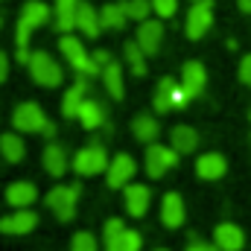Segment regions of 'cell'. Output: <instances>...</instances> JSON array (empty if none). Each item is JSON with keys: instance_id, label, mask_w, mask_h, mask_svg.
<instances>
[{"instance_id": "cell-4", "label": "cell", "mask_w": 251, "mask_h": 251, "mask_svg": "<svg viewBox=\"0 0 251 251\" xmlns=\"http://www.w3.org/2000/svg\"><path fill=\"white\" fill-rule=\"evenodd\" d=\"M47 207L56 213V219L70 222L73 213H76V201H79V184H59L47 193Z\"/></svg>"}, {"instance_id": "cell-9", "label": "cell", "mask_w": 251, "mask_h": 251, "mask_svg": "<svg viewBox=\"0 0 251 251\" xmlns=\"http://www.w3.org/2000/svg\"><path fill=\"white\" fill-rule=\"evenodd\" d=\"M213 24V0H196L187 12V24H184V32H187L190 41H199L204 38V32L210 29Z\"/></svg>"}, {"instance_id": "cell-40", "label": "cell", "mask_w": 251, "mask_h": 251, "mask_svg": "<svg viewBox=\"0 0 251 251\" xmlns=\"http://www.w3.org/2000/svg\"><path fill=\"white\" fill-rule=\"evenodd\" d=\"M237 3H240V9H243V12H249V15H251V0H237Z\"/></svg>"}, {"instance_id": "cell-20", "label": "cell", "mask_w": 251, "mask_h": 251, "mask_svg": "<svg viewBox=\"0 0 251 251\" xmlns=\"http://www.w3.org/2000/svg\"><path fill=\"white\" fill-rule=\"evenodd\" d=\"M35 196H38V190H35V184H29V181H15V184L6 187V201L12 207H18V210L29 207L35 201Z\"/></svg>"}, {"instance_id": "cell-18", "label": "cell", "mask_w": 251, "mask_h": 251, "mask_svg": "<svg viewBox=\"0 0 251 251\" xmlns=\"http://www.w3.org/2000/svg\"><path fill=\"white\" fill-rule=\"evenodd\" d=\"M161 219L167 228H181L184 225V201L178 193H167L161 201Z\"/></svg>"}, {"instance_id": "cell-21", "label": "cell", "mask_w": 251, "mask_h": 251, "mask_svg": "<svg viewBox=\"0 0 251 251\" xmlns=\"http://www.w3.org/2000/svg\"><path fill=\"white\" fill-rule=\"evenodd\" d=\"M85 94H88V82L85 79H76V85L67 88L62 100V114L64 117H79V108L85 105Z\"/></svg>"}, {"instance_id": "cell-29", "label": "cell", "mask_w": 251, "mask_h": 251, "mask_svg": "<svg viewBox=\"0 0 251 251\" xmlns=\"http://www.w3.org/2000/svg\"><path fill=\"white\" fill-rule=\"evenodd\" d=\"M102 120H105V108L94 100H85V105L79 108V123L85 128H97V126H102Z\"/></svg>"}, {"instance_id": "cell-43", "label": "cell", "mask_w": 251, "mask_h": 251, "mask_svg": "<svg viewBox=\"0 0 251 251\" xmlns=\"http://www.w3.org/2000/svg\"><path fill=\"white\" fill-rule=\"evenodd\" d=\"M193 3H196V0H193Z\"/></svg>"}, {"instance_id": "cell-38", "label": "cell", "mask_w": 251, "mask_h": 251, "mask_svg": "<svg viewBox=\"0 0 251 251\" xmlns=\"http://www.w3.org/2000/svg\"><path fill=\"white\" fill-rule=\"evenodd\" d=\"M6 76H9V56L0 50V82H6Z\"/></svg>"}, {"instance_id": "cell-14", "label": "cell", "mask_w": 251, "mask_h": 251, "mask_svg": "<svg viewBox=\"0 0 251 251\" xmlns=\"http://www.w3.org/2000/svg\"><path fill=\"white\" fill-rule=\"evenodd\" d=\"M225 170H228V161H225V155H219V152H207V155H201V158L196 161V176L204 178V181L222 178Z\"/></svg>"}, {"instance_id": "cell-24", "label": "cell", "mask_w": 251, "mask_h": 251, "mask_svg": "<svg viewBox=\"0 0 251 251\" xmlns=\"http://www.w3.org/2000/svg\"><path fill=\"white\" fill-rule=\"evenodd\" d=\"M170 137H173V149H176L178 155H190V152H196V146H199V134H196V128H190V126H176V128L170 131Z\"/></svg>"}, {"instance_id": "cell-10", "label": "cell", "mask_w": 251, "mask_h": 251, "mask_svg": "<svg viewBox=\"0 0 251 251\" xmlns=\"http://www.w3.org/2000/svg\"><path fill=\"white\" fill-rule=\"evenodd\" d=\"M134 173H137L134 158L126 155V152H120L117 158H111V164H108V170H105V181H108V187H114V190L126 187V184H131Z\"/></svg>"}, {"instance_id": "cell-25", "label": "cell", "mask_w": 251, "mask_h": 251, "mask_svg": "<svg viewBox=\"0 0 251 251\" xmlns=\"http://www.w3.org/2000/svg\"><path fill=\"white\" fill-rule=\"evenodd\" d=\"M140 234L131 231V228H123L120 234L114 237H105V251H140Z\"/></svg>"}, {"instance_id": "cell-13", "label": "cell", "mask_w": 251, "mask_h": 251, "mask_svg": "<svg viewBox=\"0 0 251 251\" xmlns=\"http://www.w3.org/2000/svg\"><path fill=\"white\" fill-rule=\"evenodd\" d=\"M213 243L222 251H243L246 234H243V228H237L234 222H222V225H216V231H213Z\"/></svg>"}, {"instance_id": "cell-8", "label": "cell", "mask_w": 251, "mask_h": 251, "mask_svg": "<svg viewBox=\"0 0 251 251\" xmlns=\"http://www.w3.org/2000/svg\"><path fill=\"white\" fill-rule=\"evenodd\" d=\"M178 167V152L173 146H161V143H149L146 146V176L149 178H161L167 170Z\"/></svg>"}, {"instance_id": "cell-15", "label": "cell", "mask_w": 251, "mask_h": 251, "mask_svg": "<svg viewBox=\"0 0 251 251\" xmlns=\"http://www.w3.org/2000/svg\"><path fill=\"white\" fill-rule=\"evenodd\" d=\"M38 225V216L32 213V210H15L12 216H3L0 219V231L3 234H29L32 228Z\"/></svg>"}, {"instance_id": "cell-33", "label": "cell", "mask_w": 251, "mask_h": 251, "mask_svg": "<svg viewBox=\"0 0 251 251\" xmlns=\"http://www.w3.org/2000/svg\"><path fill=\"white\" fill-rule=\"evenodd\" d=\"M152 6H155L158 18H173L178 9V0H152Z\"/></svg>"}, {"instance_id": "cell-41", "label": "cell", "mask_w": 251, "mask_h": 251, "mask_svg": "<svg viewBox=\"0 0 251 251\" xmlns=\"http://www.w3.org/2000/svg\"><path fill=\"white\" fill-rule=\"evenodd\" d=\"M158 251H167V249H158Z\"/></svg>"}, {"instance_id": "cell-22", "label": "cell", "mask_w": 251, "mask_h": 251, "mask_svg": "<svg viewBox=\"0 0 251 251\" xmlns=\"http://www.w3.org/2000/svg\"><path fill=\"white\" fill-rule=\"evenodd\" d=\"M158 131H161V126H158L155 117H149V114H137V117L131 120V134H134V140H140V143H155Z\"/></svg>"}, {"instance_id": "cell-36", "label": "cell", "mask_w": 251, "mask_h": 251, "mask_svg": "<svg viewBox=\"0 0 251 251\" xmlns=\"http://www.w3.org/2000/svg\"><path fill=\"white\" fill-rule=\"evenodd\" d=\"M94 56V62L100 70H105V64H111V56H108V50H97V53H91Z\"/></svg>"}, {"instance_id": "cell-12", "label": "cell", "mask_w": 251, "mask_h": 251, "mask_svg": "<svg viewBox=\"0 0 251 251\" xmlns=\"http://www.w3.org/2000/svg\"><path fill=\"white\" fill-rule=\"evenodd\" d=\"M204 85H207V70H204V64L201 62H187L181 67V88L187 91V97H199L201 91H204Z\"/></svg>"}, {"instance_id": "cell-32", "label": "cell", "mask_w": 251, "mask_h": 251, "mask_svg": "<svg viewBox=\"0 0 251 251\" xmlns=\"http://www.w3.org/2000/svg\"><path fill=\"white\" fill-rule=\"evenodd\" d=\"M70 251H97V237H94L91 231H79V234H73Z\"/></svg>"}, {"instance_id": "cell-34", "label": "cell", "mask_w": 251, "mask_h": 251, "mask_svg": "<svg viewBox=\"0 0 251 251\" xmlns=\"http://www.w3.org/2000/svg\"><path fill=\"white\" fill-rule=\"evenodd\" d=\"M123 228H126L123 219H108V222H105V228H102V237H114V234H120Z\"/></svg>"}, {"instance_id": "cell-17", "label": "cell", "mask_w": 251, "mask_h": 251, "mask_svg": "<svg viewBox=\"0 0 251 251\" xmlns=\"http://www.w3.org/2000/svg\"><path fill=\"white\" fill-rule=\"evenodd\" d=\"M76 29H79L82 35H88V38H97V35H100V29H102V24H100V12H97L91 3H85V0H79Z\"/></svg>"}, {"instance_id": "cell-26", "label": "cell", "mask_w": 251, "mask_h": 251, "mask_svg": "<svg viewBox=\"0 0 251 251\" xmlns=\"http://www.w3.org/2000/svg\"><path fill=\"white\" fill-rule=\"evenodd\" d=\"M76 12H79V0H56V26H59V32L76 29Z\"/></svg>"}, {"instance_id": "cell-2", "label": "cell", "mask_w": 251, "mask_h": 251, "mask_svg": "<svg viewBox=\"0 0 251 251\" xmlns=\"http://www.w3.org/2000/svg\"><path fill=\"white\" fill-rule=\"evenodd\" d=\"M59 47H62L64 59L70 62V67H73L79 76H102V70L94 62V56L85 53V47H82V41H79L76 35H62Z\"/></svg>"}, {"instance_id": "cell-1", "label": "cell", "mask_w": 251, "mask_h": 251, "mask_svg": "<svg viewBox=\"0 0 251 251\" xmlns=\"http://www.w3.org/2000/svg\"><path fill=\"white\" fill-rule=\"evenodd\" d=\"M47 21H50V6L41 3V0H29L24 6V12H21V21H18V38H15L18 41V50H26L32 29L44 26Z\"/></svg>"}, {"instance_id": "cell-27", "label": "cell", "mask_w": 251, "mask_h": 251, "mask_svg": "<svg viewBox=\"0 0 251 251\" xmlns=\"http://www.w3.org/2000/svg\"><path fill=\"white\" fill-rule=\"evenodd\" d=\"M126 21H128V15H126L123 3H108V6H102V12H100L102 29H123Z\"/></svg>"}, {"instance_id": "cell-11", "label": "cell", "mask_w": 251, "mask_h": 251, "mask_svg": "<svg viewBox=\"0 0 251 251\" xmlns=\"http://www.w3.org/2000/svg\"><path fill=\"white\" fill-rule=\"evenodd\" d=\"M164 41V24L161 21H140L137 26V44L143 47L146 56H155Z\"/></svg>"}, {"instance_id": "cell-31", "label": "cell", "mask_w": 251, "mask_h": 251, "mask_svg": "<svg viewBox=\"0 0 251 251\" xmlns=\"http://www.w3.org/2000/svg\"><path fill=\"white\" fill-rule=\"evenodd\" d=\"M123 9L131 21H149V12H155L152 0H123Z\"/></svg>"}, {"instance_id": "cell-16", "label": "cell", "mask_w": 251, "mask_h": 251, "mask_svg": "<svg viewBox=\"0 0 251 251\" xmlns=\"http://www.w3.org/2000/svg\"><path fill=\"white\" fill-rule=\"evenodd\" d=\"M126 210L131 213V216H143L146 213V207H149V199H152V190L146 187V184H126Z\"/></svg>"}, {"instance_id": "cell-7", "label": "cell", "mask_w": 251, "mask_h": 251, "mask_svg": "<svg viewBox=\"0 0 251 251\" xmlns=\"http://www.w3.org/2000/svg\"><path fill=\"white\" fill-rule=\"evenodd\" d=\"M187 91L181 88V82H173L170 76H164L158 82V91H155V111L164 114V111H173V108H184L187 105Z\"/></svg>"}, {"instance_id": "cell-39", "label": "cell", "mask_w": 251, "mask_h": 251, "mask_svg": "<svg viewBox=\"0 0 251 251\" xmlns=\"http://www.w3.org/2000/svg\"><path fill=\"white\" fill-rule=\"evenodd\" d=\"M41 134H44V137H53V134H56V126H53V123H47V128H44Z\"/></svg>"}, {"instance_id": "cell-37", "label": "cell", "mask_w": 251, "mask_h": 251, "mask_svg": "<svg viewBox=\"0 0 251 251\" xmlns=\"http://www.w3.org/2000/svg\"><path fill=\"white\" fill-rule=\"evenodd\" d=\"M187 251H222L219 246H207V243H199V240H193L187 246Z\"/></svg>"}, {"instance_id": "cell-5", "label": "cell", "mask_w": 251, "mask_h": 251, "mask_svg": "<svg viewBox=\"0 0 251 251\" xmlns=\"http://www.w3.org/2000/svg\"><path fill=\"white\" fill-rule=\"evenodd\" d=\"M108 155H105V149L94 140L91 146H85V149H79L76 152V158L70 161V167L76 170V176H100L102 170H108Z\"/></svg>"}, {"instance_id": "cell-30", "label": "cell", "mask_w": 251, "mask_h": 251, "mask_svg": "<svg viewBox=\"0 0 251 251\" xmlns=\"http://www.w3.org/2000/svg\"><path fill=\"white\" fill-rule=\"evenodd\" d=\"M126 62H128L134 76H143L146 73V53H143V47L137 41H126Z\"/></svg>"}, {"instance_id": "cell-3", "label": "cell", "mask_w": 251, "mask_h": 251, "mask_svg": "<svg viewBox=\"0 0 251 251\" xmlns=\"http://www.w3.org/2000/svg\"><path fill=\"white\" fill-rule=\"evenodd\" d=\"M26 67H29V76H32L38 85H44V88H59V85H62V79H64L59 62H56L50 53H44V50L32 53Z\"/></svg>"}, {"instance_id": "cell-23", "label": "cell", "mask_w": 251, "mask_h": 251, "mask_svg": "<svg viewBox=\"0 0 251 251\" xmlns=\"http://www.w3.org/2000/svg\"><path fill=\"white\" fill-rule=\"evenodd\" d=\"M67 155H64V149L59 143H50L47 149H44V170L53 176V178H62L64 173H67Z\"/></svg>"}, {"instance_id": "cell-42", "label": "cell", "mask_w": 251, "mask_h": 251, "mask_svg": "<svg viewBox=\"0 0 251 251\" xmlns=\"http://www.w3.org/2000/svg\"><path fill=\"white\" fill-rule=\"evenodd\" d=\"M249 117H251V111H249Z\"/></svg>"}, {"instance_id": "cell-35", "label": "cell", "mask_w": 251, "mask_h": 251, "mask_svg": "<svg viewBox=\"0 0 251 251\" xmlns=\"http://www.w3.org/2000/svg\"><path fill=\"white\" fill-rule=\"evenodd\" d=\"M240 79H243V85L251 88V53L243 56V62H240Z\"/></svg>"}, {"instance_id": "cell-6", "label": "cell", "mask_w": 251, "mask_h": 251, "mask_svg": "<svg viewBox=\"0 0 251 251\" xmlns=\"http://www.w3.org/2000/svg\"><path fill=\"white\" fill-rule=\"evenodd\" d=\"M12 126L15 131L21 134H35V131H44L47 128V114L38 102H21L12 114Z\"/></svg>"}, {"instance_id": "cell-28", "label": "cell", "mask_w": 251, "mask_h": 251, "mask_svg": "<svg viewBox=\"0 0 251 251\" xmlns=\"http://www.w3.org/2000/svg\"><path fill=\"white\" fill-rule=\"evenodd\" d=\"M102 85H105V91H108L114 100H123V67L117 62L105 64V70H102Z\"/></svg>"}, {"instance_id": "cell-19", "label": "cell", "mask_w": 251, "mask_h": 251, "mask_svg": "<svg viewBox=\"0 0 251 251\" xmlns=\"http://www.w3.org/2000/svg\"><path fill=\"white\" fill-rule=\"evenodd\" d=\"M0 155H3L9 164H21V161H24L26 143H24L21 131H6V134H0Z\"/></svg>"}]
</instances>
